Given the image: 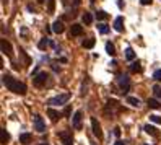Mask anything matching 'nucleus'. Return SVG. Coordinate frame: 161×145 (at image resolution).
<instances>
[{
    "instance_id": "obj_19",
    "label": "nucleus",
    "mask_w": 161,
    "mask_h": 145,
    "mask_svg": "<svg viewBox=\"0 0 161 145\" xmlns=\"http://www.w3.org/2000/svg\"><path fill=\"white\" fill-rule=\"evenodd\" d=\"M147 104L151 108V109H158V108H159V101H158V99H155V98H148Z\"/></svg>"
},
{
    "instance_id": "obj_41",
    "label": "nucleus",
    "mask_w": 161,
    "mask_h": 145,
    "mask_svg": "<svg viewBox=\"0 0 161 145\" xmlns=\"http://www.w3.org/2000/svg\"><path fill=\"white\" fill-rule=\"evenodd\" d=\"M91 2H94V0H91Z\"/></svg>"
},
{
    "instance_id": "obj_12",
    "label": "nucleus",
    "mask_w": 161,
    "mask_h": 145,
    "mask_svg": "<svg viewBox=\"0 0 161 145\" xmlns=\"http://www.w3.org/2000/svg\"><path fill=\"white\" fill-rule=\"evenodd\" d=\"M83 34V26L78 23H73L70 26V36H82Z\"/></svg>"
},
{
    "instance_id": "obj_23",
    "label": "nucleus",
    "mask_w": 161,
    "mask_h": 145,
    "mask_svg": "<svg viewBox=\"0 0 161 145\" xmlns=\"http://www.w3.org/2000/svg\"><path fill=\"white\" fill-rule=\"evenodd\" d=\"M127 103L137 108V106L140 104V99H138V98H135V96H127Z\"/></svg>"
},
{
    "instance_id": "obj_11",
    "label": "nucleus",
    "mask_w": 161,
    "mask_h": 145,
    "mask_svg": "<svg viewBox=\"0 0 161 145\" xmlns=\"http://www.w3.org/2000/svg\"><path fill=\"white\" fill-rule=\"evenodd\" d=\"M47 116L51 118V121L52 122H57V121L62 118V114H60L59 111H55L54 108H47Z\"/></svg>"
},
{
    "instance_id": "obj_8",
    "label": "nucleus",
    "mask_w": 161,
    "mask_h": 145,
    "mask_svg": "<svg viewBox=\"0 0 161 145\" xmlns=\"http://www.w3.org/2000/svg\"><path fill=\"white\" fill-rule=\"evenodd\" d=\"M0 46H2V52L8 57H13V49H11V44L7 41V39H2L0 41Z\"/></svg>"
},
{
    "instance_id": "obj_36",
    "label": "nucleus",
    "mask_w": 161,
    "mask_h": 145,
    "mask_svg": "<svg viewBox=\"0 0 161 145\" xmlns=\"http://www.w3.org/2000/svg\"><path fill=\"white\" fill-rule=\"evenodd\" d=\"M114 145H125V142H124V140H117V142H116Z\"/></svg>"
},
{
    "instance_id": "obj_5",
    "label": "nucleus",
    "mask_w": 161,
    "mask_h": 145,
    "mask_svg": "<svg viewBox=\"0 0 161 145\" xmlns=\"http://www.w3.org/2000/svg\"><path fill=\"white\" fill-rule=\"evenodd\" d=\"M59 137H60V140H62L63 145H73V139H72V132L70 131L59 132Z\"/></svg>"
},
{
    "instance_id": "obj_17",
    "label": "nucleus",
    "mask_w": 161,
    "mask_h": 145,
    "mask_svg": "<svg viewBox=\"0 0 161 145\" xmlns=\"http://www.w3.org/2000/svg\"><path fill=\"white\" fill-rule=\"evenodd\" d=\"M49 44H51V39H49V38H42L41 41L38 43V47H39V49H41V51H44V49H46L47 46H49Z\"/></svg>"
},
{
    "instance_id": "obj_10",
    "label": "nucleus",
    "mask_w": 161,
    "mask_h": 145,
    "mask_svg": "<svg viewBox=\"0 0 161 145\" xmlns=\"http://www.w3.org/2000/svg\"><path fill=\"white\" fill-rule=\"evenodd\" d=\"M52 31H54L55 34H62L63 31H65V26H63V23L60 21V20H55L54 25H52Z\"/></svg>"
},
{
    "instance_id": "obj_30",
    "label": "nucleus",
    "mask_w": 161,
    "mask_h": 145,
    "mask_svg": "<svg viewBox=\"0 0 161 145\" xmlns=\"http://www.w3.org/2000/svg\"><path fill=\"white\" fill-rule=\"evenodd\" d=\"M153 91H155V95L158 96V98L161 96V88H159L158 85H155V87H153Z\"/></svg>"
},
{
    "instance_id": "obj_38",
    "label": "nucleus",
    "mask_w": 161,
    "mask_h": 145,
    "mask_svg": "<svg viewBox=\"0 0 161 145\" xmlns=\"http://www.w3.org/2000/svg\"><path fill=\"white\" fill-rule=\"evenodd\" d=\"M44 2H46V0H38V3H44Z\"/></svg>"
},
{
    "instance_id": "obj_3",
    "label": "nucleus",
    "mask_w": 161,
    "mask_h": 145,
    "mask_svg": "<svg viewBox=\"0 0 161 145\" xmlns=\"http://www.w3.org/2000/svg\"><path fill=\"white\" fill-rule=\"evenodd\" d=\"M117 83H119L120 90H122V93H127V91L130 90V80H128L127 75H119V77H117Z\"/></svg>"
},
{
    "instance_id": "obj_31",
    "label": "nucleus",
    "mask_w": 161,
    "mask_h": 145,
    "mask_svg": "<svg viewBox=\"0 0 161 145\" xmlns=\"http://www.w3.org/2000/svg\"><path fill=\"white\" fill-rule=\"evenodd\" d=\"M70 112H72V111H70V106H67L65 109H63V116H65V118H68V116H70Z\"/></svg>"
},
{
    "instance_id": "obj_40",
    "label": "nucleus",
    "mask_w": 161,
    "mask_h": 145,
    "mask_svg": "<svg viewBox=\"0 0 161 145\" xmlns=\"http://www.w3.org/2000/svg\"><path fill=\"white\" fill-rule=\"evenodd\" d=\"M2 2H3V3H7V0H2Z\"/></svg>"
},
{
    "instance_id": "obj_27",
    "label": "nucleus",
    "mask_w": 161,
    "mask_h": 145,
    "mask_svg": "<svg viewBox=\"0 0 161 145\" xmlns=\"http://www.w3.org/2000/svg\"><path fill=\"white\" fill-rule=\"evenodd\" d=\"M106 18H107V13H106V11H103V10L96 11V20H99V21H103V20H106Z\"/></svg>"
},
{
    "instance_id": "obj_1",
    "label": "nucleus",
    "mask_w": 161,
    "mask_h": 145,
    "mask_svg": "<svg viewBox=\"0 0 161 145\" xmlns=\"http://www.w3.org/2000/svg\"><path fill=\"white\" fill-rule=\"evenodd\" d=\"M2 82H3V85L8 88L10 91H13V93L26 95V85H25V83H21V82H18V80H15L11 75H3Z\"/></svg>"
},
{
    "instance_id": "obj_28",
    "label": "nucleus",
    "mask_w": 161,
    "mask_h": 145,
    "mask_svg": "<svg viewBox=\"0 0 161 145\" xmlns=\"http://www.w3.org/2000/svg\"><path fill=\"white\" fill-rule=\"evenodd\" d=\"M150 121L155 124H161V116H156V114H151L150 116Z\"/></svg>"
},
{
    "instance_id": "obj_16",
    "label": "nucleus",
    "mask_w": 161,
    "mask_h": 145,
    "mask_svg": "<svg viewBox=\"0 0 161 145\" xmlns=\"http://www.w3.org/2000/svg\"><path fill=\"white\" fill-rule=\"evenodd\" d=\"M8 140H10V134L5 131V129H2V131H0V142H2V145H5Z\"/></svg>"
},
{
    "instance_id": "obj_18",
    "label": "nucleus",
    "mask_w": 161,
    "mask_h": 145,
    "mask_svg": "<svg viewBox=\"0 0 161 145\" xmlns=\"http://www.w3.org/2000/svg\"><path fill=\"white\" fill-rule=\"evenodd\" d=\"M82 20H83V23H85V25H91V23H93V15L88 13V11H85V13H83V17H82Z\"/></svg>"
},
{
    "instance_id": "obj_29",
    "label": "nucleus",
    "mask_w": 161,
    "mask_h": 145,
    "mask_svg": "<svg viewBox=\"0 0 161 145\" xmlns=\"http://www.w3.org/2000/svg\"><path fill=\"white\" fill-rule=\"evenodd\" d=\"M153 78H155L156 82H161V68H159V70H156L155 74H153Z\"/></svg>"
},
{
    "instance_id": "obj_21",
    "label": "nucleus",
    "mask_w": 161,
    "mask_h": 145,
    "mask_svg": "<svg viewBox=\"0 0 161 145\" xmlns=\"http://www.w3.org/2000/svg\"><path fill=\"white\" fill-rule=\"evenodd\" d=\"M106 52L109 55H116V46L112 43H106Z\"/></svg>"
},
{
    "instance_id": "obj_26",
    "label": "nucleus",
    "mask_w": 161,
    "mask_h": 145,
    "mask_svg": "<svg viewBox=\"0 0 161 145\" xmlns=\"http://www.w3.org/2000/svg\"><path fill=\"white\" fill-rule=\"evenodd\" d=\"M54 10H55V0H47V11L54 13Z\"/></svg>"
},
{
    "instance_id": "obj_14",
    "label": "nucleus",
    "mask_w": 161,
    "mask_h": 145,
    "mask_svg": "<svg viewBox=\"0 0 161 145\" xmlns=\"http://www.w3.org/2000/svg\"><path fill=\"white\" fill-rule=\"evenodd\" d=\"M31 140H33V135H31V134H28V132H25V134H20V142H21L23 145L31 143Z\"/></svg>"
},
{
    "instance_id": "obj_6",
    "label": "nucleus",
    "mask_w": 161,
    "mask_h": 145,
    "mask_svg": "<svg viewBox=\"0 0 161 145\" xmlns=\"http://www.w3.org/2000/svg\"><path fill=\"white\" fill-rule=\"evenodd\" d=\"M33 121H34V129H36V131L39 132V134H42V132L46 131V124H44L42 118H41V116H39V114H36Z\"/></svg>"
},
{
    "instance_id": "obj_2",
    "label": "nucleus",
    "mask_w": 161,
    "mask_h": 145,
    "mask_svg": "<svg viewBox=\"0 0 161 145\" xmlns=\"http://www.w3.org/2000/svg\"><path fill=\"white\" fill-rule=\"evenodd\" d=\"M68 99H70V95L68 93H63V95H59V96H54V98H51L47 104L49 106H59V104H65Z\"/></svg>"
},
{
    "instance_id": "obj_22",
    "label": "nucleus",
    "mask_w": 161,
    "mask_h": 145,
    "mask_svg": "<svg viewBox=\"0 0 161 145\" xmlns=\"http://www.w3.org/2000/svg\"><path fill=\"white\" fill-rule=\"evenodd\" d=\"M98 31L101 34H107V33H109V26H107L106 23H99V25H98Z\"/></svg>"
},
{
    "instance_id": "obj_7",
    "label": "nucleus",
    "mask_w": 161,
    "mask_h": 145,
    "mask_svg": "<svg viewBox=\"0 0 161 145\" xmlns=\"http://www.w3.org/2000/svg\"><path fill=\"white\" fill-rule=\"evenodd\" d=\"M91 129H93V134L98 137V139H103L101 126H99V122H98V119H96V118H91Z\"/></svg>"
},
{
    "instance_id": "obj_32",
    "label": "nucleus",
    "mask_w": 161,
    "mask_h": 145,
    "mask_svg": "<svg viewBox=\"0 0 161 145\" xmlns=\"http://www.w3.org/2000/svg\"><path fill=\"white\" fill-rule=\"evenodd\" d=\"M107 104H109V106H116V104H117V101H116V99H107Z\"/></svg>"
},
{
    "instance_id": "obj_20",
    "label": "nucleus",
    "mask_w": 161,
    "mask_h": 145,
    "mask_svg": "<svg viewBox=\"0 0 161 145\" xmlns=\"http://www.w3.org/2000/svg\"><path fill=\"white\" fill-rule=\"evenodd\" d=\"M94 43H96L94 39H93V38H90V39H85V41L82 43V46L85 47V49H91V47L94 46Z\"/></svg>"
},
{
    "instance_id": "obj_9",
    "label": "nucleus",
    "mask_w": 161,
    "mask_h": 145,
    "mask_svg": "<svg viewBox=\"0 0 161 145\" xmlns=\"http://www.w3.org/2000/svg\"><path fill=\"white\" fill-rule=\"evenodd\" d=\"M72 126H73V129H76V131L82 129V111H76L73 114V118H72Z\"/></svg>"
},
{
    "instance_id": "obj_37",
    "label": "nucleus",
    "mask_w": 161,
    "mask_h": 145,
    "mask_svg": "<svg viewBox=\"0 0 161 145\" xmlns=\"http://www.w3.org/2000/svg\"><path fill=\"white\" fill-rule=\"evenodd\" d=\"M73 2H75V5H78V3H80V0H73Z\"/></svg>"
},
{
    "instance_id": "obj_15",
    "label": "nucleus",
    "mask_w": 161,
    "mask_h": 145,
    "mask_svg": "<svg viewBox=\"0 0 161 145\" xmlns=\"http://www.w3.org/2000/svg\"><path fill=\"white\" fill-rule=\"evenodd\" d=\"M143 129H145V132H147V134H150V135H153V137H159L158 129L153 127V126H150V124H148V126H145Z\"/></svg>"
},
{
    "instance_id": "obj_25",
    "label": "nucleus",
    "mask_w": 161,
    "mask_h": 145,
    "mask_svg": "<svg viewBox=\"0 0 161 145\" xmlns=\"http://www.w3.org/2000/svg\"><path fill=\"white\" fill-rule=\"evenodd\" d=\"M125 59H128V60H134L135 59V52H134L132 47H127V49H125Z\"/></svg>"
},
{
    "instance_id": "obj_33",
    "label": "nucleus",
    "mask_w": 161,
    "mask_h": 145,
    "mask_svg": "<svg viewBox=\"0 0 161 145\" xmlns=\"http://www.w3.org/2000/svg\"><path fill=\"white\" fill-rule=\"evenodd\" d=\"M151 2H153V0H140L142 5H151Z\"/></svg>"
},
{
    "instance_id": "obj_35",
    "label": "nucleus",
    "mask_w": 161,
    "mask_h": 145,
    "mask_svg": "<svg viewBox=\"0 0 161 145\" xmlns=\"http://www.w3.org/2000/svg\"><path fill=\"white\" fill-rule=\"evenodd\" d=\"M117 7H119V8H124V3H122V0H117Z\"/></svg>"
},
{
    "instance_id": "obj_24",
    "label": "nucleus",
    "mask_w": 161,
    "mask_h": 145,
    "mask_svg": "<svg viewBox=\"0 0 161 145\" xmlns=\"http://www.w3.org/2000/svg\"><path fill=\"white\" fill-rule=\"evenodd\" d=\"M140 70H142V65H140L138 60H137V62H132V65H130V72L137 74V72H140Z\"/></svg>"
},
{
    "instance_id": "obj_4",
    "label": "nucleus",
    "mask_w": 161,
    "mask_h": 145,
    "mask_svg": "<svg viewBox=\"0 0 161 145\" xmlns=\"http://www.w3.org/2000/svg\"><path fill=\"white\" fill-rule=\"evenodd\" d=\"M47 78H49V75H47L46 72H39V74H36L33 77V83L36 87H42V85H46Z\"/></svg>"
},
{
    "instance_id": "obj_39",
    "label": "nucleus",
    "mask_w": 161,
    "mask_h": 145,
    "mask_svg": "<svg viewBox=\"0 0 161 145\" xmlns=\"http://www.w3.org/2000/svg\"><path fill=\"white\" fill-rule=\"evenodd\" d=\"M38 145H49V143H38Z\"/></svg>"
},
{
    "instance_id": "obj_13",
    "label": "nucleus",
    "mask_w": 161,
    "mask_h": 145,
    "mask_svg": "<svg viewBox=\"0 0 161 145\" xmlns=\"http://www.w3.org/2000/svg\"><path fill=\"white\" fill-rule=\"evenodd\" d=\"M114 30L117 31V33H122L124 31V18L122 17H117L114 20Z\"/></svg>"
},
{
    "instance_id": "obj_34",
    "label": "nucleus",
    "mask_w": 161,
    "mask_h": 145,
    "mask_svg": "<svg viewBox=\"0 0 161 145\" xmlns=\"http://www.w3.org/2000/svg\"><path fill=\"white\" fill-rule=\"evenodd\" d=\"M114 135H116V137L120 135V129H119V127H114Z\"/></svg>"
}]
</instances>
